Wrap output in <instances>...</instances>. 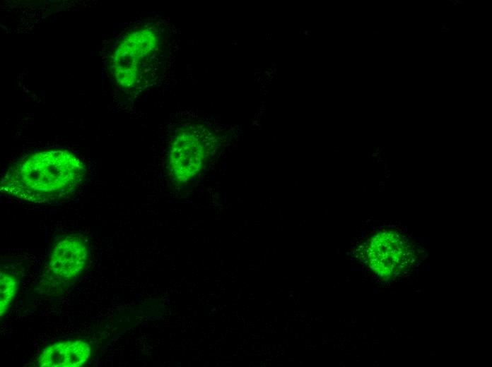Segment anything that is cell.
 Segmentation results:
<instances>
[{
	"mask_svg": "<svg viewBox=\"0 0 492 367\" xmlns=\"http://www.w3.org/2000/svg\"><path fill=\"white\" fill-rule=\"evenodd\" d=\"M86 171L81 160L71 152L46 150L11 165L3 176L1 191L28 203H54L76 191Z\"/></svg>",
	"mask_w": 492,
	"mask_h": 367,
	"instance_id": "cell-1",
	"label": "cell"
},
{
	"mask_svg": "<svg viewBox=\"0 0 492 367\" xmlns=\"http://www.w3.org/2000/svg\"><path fill=\"white\" fill-rule=\"evenodd\" d=\"M419 251L408 234L397 228H385L368 241L365 263L380 279L394 282L414 267Z\"/></svg>",
	"mask_w": 492,
	"mask_h": 367,
	"instance_id": "cell-2",
	"label": "cell"
},
{
	"mask_svg": "<svg viewBox=\"0 0 492 367\" xmlns=\"http://www.w3.org/2000/svg\"><path fill=\"white\" fill-rule=\"evenodd\" d=\"M213 137L202 126H190L178 131L170 143L166 172L177 186L193 182L205 172L213 150Z\"/></svg>",
	"mask_w": 492,
	"mask_h": 367,
	"instance_id": "cell-3",
	"label": "cell"
},
{
	"mask_svg": "<svg viewBox=\"0 0 492 367\" xmlns=\"http://www.w3.org/2000/svg\"><path fill=\"white\" fill-rule=\"evenodd\" d=\"M160 39L156 32L140 29L124 37L114 58V72L117 82L125 88H136L157 59Z\"/></svg>",
	"mask_w": 492,
	"mask_h": 367,
	"instance_id": "cell-4",
	"label": "cell"
},
{
	"mask_svg": "<svg viewBox=\"0 0 492 367\" xmlns=\"http://www.w3.org/2000/svg\"><path fill=\"white\" fill-rule=\"evenodd\" d=\"M88 260V246L82 237L67 236L59 241L52 252L49 269L60 280L73 279L83 270Z\"/></svg>",
	"mask_w": 492,
	"mask_h": 367,
	"instance_id": "cell-5",
	"label": "cell"
},
{
	"mask_svg": "<svg viewBox=\"0 0 492 367\" xmlns=\"http://www.w3.org/2000/svg\"><path fill=\"white\" fill-rule=\"evenodd\" d=\"M90 346L81 340L57 342L45 348L37 365L46 367H78L86 363Z\"/></svg>",
	"mask_w": 492,
	"mask_h": 367,
	"instance_id": "cell-6",
	"label": "cell"
},
{
	"mask_svg": "<svg viewBox=\"0 0 492 367\" xmlns=\"http://www.w3.org/2000/svg\"><path fill=\"white\" fill-rule=\"evenodd\" d=\"M0 287V313L2 318L12 303L18 289V282L12 275L1 273Z\"/></svg>",
	"mask_w": 492,
	"mask_h": 367,
	"instance_id": "cell-7",
	"label": "cell"
}]
</instances>
